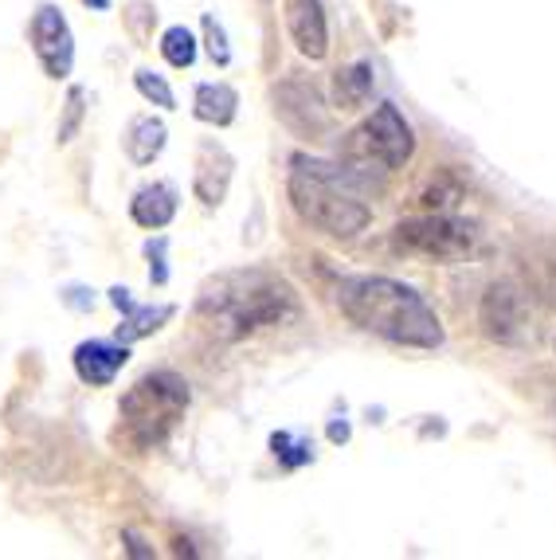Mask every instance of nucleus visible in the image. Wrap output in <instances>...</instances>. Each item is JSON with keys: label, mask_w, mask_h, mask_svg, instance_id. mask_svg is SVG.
Listing matches in <instances>:
<instances>
[{"label": "nucleus", "mask_w": 556, "mask_h": 560, "mask_svg": "<svg viewBox=\"0 0 556 560\" xmlns=\"http://www.w3.org/2000/svg\"><path fill=\"white\" fill-rule=\"evenodd\" d=\"M337 306L341 314L361 326L364 334H377L392 346L408 349H439L447 341L439 314L412 287L384 275H349L337 282Z\"/></svg>", "instance_id": "f257e3e1"}, {"label": "nucleus", "mask_w": 556, "mask_h": 560, "mask_svg": "<svg viewBox=\"0 0 556 560\" xmlns=\"http://www.w3.org/2000/svg\"><path fill=\"white\" fill-rule=\"evenodd\" d=\"M196 314L223 341H243L259 329L287 326L298 318V294L270 271H228L200 287Z\"/></svg>", "instance_id": "f03ea898"}, {"label": "nucleus", "mask_w": 556, "mask_h": 560, "mask_svg": "<svg viewBox=\"0 0 556 560\" xmlns=\"http://www.w3.org/2000/svg\"><path fill=\"white\" fill-rule=\"evenodd\" d=\"M290 205L317 232L334 235V240H357L369 228L372 208L341 180L334 165L325 161L294 158L290 173Z\"/></svg>", "instance_id": "7ed1b4c3"}, {"label": "nucleus", "mask_w": 556, "mask_h": 560, "mask_svg": "<svg viewBox=\"0 0 556 560\" xmlns=\"http://www.w3.org/2000/svg\"><path fill=\"white\" fill-rule=\"evenodd\" d=\"M188 411V384L185 376H176L173 369H153L146 373L130 393L121 396L118 420H121V440L134 451H153L176 431V423L185 420Z\"/></svg>", "instance_id": "20e7f679"}, {"label": "nucleus", "mask_w": 556, "mask_h": 560, "mask_svg": "<svg viewBox=\"0 0 556 560\" xmlns=\"http://www.w3.org/2000/svg\"><path fill=\"white\" fill-rule=\"evenodd\" d=\"M416 153V138H412L408 118L392 103H381L357 130L345 133L341 158L349 168H377V173H396L404 168Z\"/></svg>", "instance_id": "39448f33"}, {"label": "nucleus", "mask_w": 556, "mask_h": 560, "mask_svg": "<svg viewBox=\"0 0 556 560\" xmlns=\"http://www.w3.org/2000/svg\"><path fill=\"white\" fill-rule=\"evenodd\" d=\"M392 247L412 259L427 262H454L478 247V228L447 212H424L416 220H404L392 232Z\"/></svg>", "instance_id": "423d86ee"}, {"label": "nucleus", "mask_w": 556, "mask_h": 560, "mask_svg": "<svg viewBox=\"0 0 556 560\" xmlns=\"http://www.w3.org/2000/svg\"><path fill=\"white\" fill-rule=\"evenodd\" d=\"M478 326L498 346H525L529 341V294L518 282H490L478 306Z\"/></svg>", "instance_id": "0eeeda50"}, {"label": "nucleus", "mask_w": 556, "mask_h": 560, "mask_svg": "<svg viewBox=\"0 0 556 560\" xmlns=\"http://www.w3.org/2000/svg\"><path fill=\"white\" fill-rule=\"evenodd\" d=\"M32 51L44 63V71L51 79H67L74 67V36L67 24L63 9L56 4H39L32 16Z\"/></svg>", "instance_id": "6e6552de"}, {"label": "nucleus", "mask_w": 556, "mask_h": 560, "mask_svg": "<svg viewBox=\"0 0 556 560\" xmlns=\"http://www.w3.org/2000/svg\"><path fill=\"white\" fill-rule=\"evenodd\" d=\"M275 110L282 118V126L298 133V138L317 141L329 133V110H325L322 94L314 83H302V79H287L282 86H275Z\"/></svg>", "instance_id": "1a4fd4ad"}, {"label": "nucleus", "mask_w": 556, "mask_h": 560, "mask_svg": "<svg viewBox=\"0 0 556 560\" xmlns=\"http://www.w3.org/2000/svg\"><path fill=\"white\" fill-rule=\"evenodd\" d=\"M287 9V28L294 47L306 59H325L329 51V24H325L322 0H282Z\"/></svg>", "instance_id": "9d476101"}, {"label": "nucleus", "mask_w": 556, "mask_h": 560, "mask_svg": "<svg viewBox=\"0 0 556 560\" xmlns=\"http://www.w3.org/2000/svg\"><path fill=\"white\" fill-rule=\"evenodd\" d=\"M232 153L223 150L220 141H200V150H196V173H193V188L196 197L205 200L208 208L223 205L228 197V185H232Z\"/></svg>", "instance_id": "9b49d317"}, {"label": "nucleus", "mask_w": 556, "mask_h": 560, "mask_svg": "<svg viewBox=\"0 0 556 560\" xmlns=\"http://www.w3.org/2000/svg\"><path fill=\"white\" fill-rule=\"evenodd\" d=\"M130 361L126 341H83L74 349V373L91 388H103L121 373V364Z\"/></svg>", "instance_id": "f8f14e48"}, {"label": "nucleus", "mask_w": 556, "mask_h": 560, "mask_svg": "<svg viewBox=\"0 0 556 560\" xmlns=\"http://www.w3.org/2000/svg\"><path fill=\"white\" fill-rule=\"evenodd\" d=\"M521 275H525L529 294L556 314V240L529 247L525 259H521Z\"/></svg>", "instance_id": "ddd939ff"}, {"label": "nucleus", "mask_w": 556, "mask_h": 560, "mask_svg": "<svg viewBox=\"0 0 556 560\" xmlns=\"http://www.w3.org/2000/svg\"><path fill=\"white\" fill-rule=\"evenodd\" d=\"M130 215H134V224L149 228V232L169 228L176 215V188L173 185H146L138 197H134Z\"/></svg>", "instance_id": "4468645a"}, {"label": "nucleus", "mask_w": 556, "mask_h": 560, "mask_svg": "<svg viewBox=\"0 0 556 560\" xmlns=\"http://www.w3.org/2000/svg\"><path fill=\"white\" fill-rule=\"evenodd\" d=\"M372 63H349V67H337L334 71V106L337 110H361L364 103L372 98Z\"/></svg>", "instance_id": "2eb2a0df"}, {"label": "nucleus", "mask_w": 556, "mask_h": 560, "mask_svg": "<svg viewBox=\"0 0 556 560\" xmlns=\"http://www.w3.org/2000/svg\"><path fill=\"white\" fill-rule=\"evenodd\" d=\"M235 106H240V94L228 83H200L196 86V118L208 121V126H232L235 121Z\"/></svg>", "instance_id": "dca6fc26"}, {"label": "nucleus", "mask_w": 556, "mask_h": 560, "mask_svg": "<svg viewBox=\"0 0 556 560\" xmlns=\"http://www.w3.org/2000/svg\"><path fill=\"white\" fill-rule=\"evenodd\" d=\"M165 121L161 118H134L130 133H126V153H130L134 165H153V158H161L165 150Z\"/></svg>", "instance_id": "f3484780"}, {"label": "nucleus", "mask_w": 556, "mask_h": 560, "mask_svg": "<svg viewBox=\"0 0 556 560\" xmlns=\"http://www.w3.org/2000/svg\"><path fill=\"white\" fill-rule=\"evenodd\" d=\"M173 318V306H134V310H126V322L118 326V341H138V337H149V334H158L165 322Z\"/></svg>", "instance_id": "a211bd4d"}, {"label": "nucleus", "mask_w": 556, "mask_h": 560, "mask_svg": "<svg viewBox=\"0 0 556 560\" xmlns=\"http://www.w3.org/2000/svg\"><path fill=\"white\" fill-rule=\"evenodd\" d=\"M161 56H165V63L176 67V71L193 67L196 63V39H193V32H188L185 24H173V28L161 36Z\"/></svg>", "instance_id": "6ab92c4d"}, {"label": "nucleus", "mask_w": 556, "mask_h": 560, "mask_svg": "<svg viewBox=\"0 0 556 560\" xmlns=\"http://www.w3.org/2000/svg\"><path fill=\"white\" fill-rule=\"evenodd\" d=\"M270 447H275V458L282 463V467H302V463H310L314 458V447H310L306 440H298V435H290V431H278V435H270Z\"/></svg>", "instance_id": "aec40b11"}, {"label": "nucleus", "mask_w": 556, "mask_h": 560, "mask_svg": "<svg viewBox=\"0 0 556 560\" xmlns=\"http://www.w3.org/2000/svg\"><path fill=\"white\" fill-rule=\"evenodd\" d=\"M134 83H138L141 98H149V103L161 106V110H173V106H176L173 86H169L165 79L158 75V71H149V67H141V71H134Z\"/></svg>", "instance_id": "412c9836"}, {"label": "nucleus", "mask_w": 556, "mask_h": 560, "mask_svg": "<svg viewBox=\"0 0 556 560\" xmlns=\"http://www.w3.org/2000/svg\"><path fill=\"white\" fill-rule=\"evenodd\" d=\"M205 36H208V56H212V63H220V67H228L232 63V47H228V36H223V24L212 16V12H205Z\"/></svg>", "instance_id": "4be33fe9"}, {"label": "nucleus", "mask_w": 556, "mask_h": 560, "mask_svg": "<svg viewBox=\"0 0 556 560\" xmlns=\"http://www.w3.org/2000/svg\"><path fill=\"white\" fill-rule=\"evenodd\" d=\"M79 121H83V91L71 86V94H67V118L59 121V141H71L74 130H79Z\"/></svg>", "instance_id": "5701e85b"}, {"label": "nucleus", "mask_w": 556, "mask_h": 560, "mask_svg": "<svg viewBox=\"0 0 556 560\" xmlns=\"http://www.w3.org/2000/svg\"><path fill=\"white\" fill-rule=\"evenodd\" d=\"M165 247H169L165 240L146 243V255H149V279L158 282V287H165V282H169V271H165Z\"/></svg>", "instance_id": "b1692460"}, {"label": "nucleus", "mask_w": 556, "mask_h": 560, "mask_svg": "<svg viewBox=\"0 0 556 560\" xmlns=\"http://www.w3.org/2000/svg\"><path fill=\"white\" fill-rule=\"evenodd\" d=\"M126 541H130V552H134V557H153V549H141V541L134 537V533H126Z\"/></svg>", "instance_id": "393cba45"}, {"label": "nucleus", "mask_w": 556, "mask_h": 560, "mask_svg": "<svg viewBox=\"0 0 556 560\" xmlns=\"http://www.w3.org/2000/svg\"><path fill=\"white\" fill-rule=\"evenodd\" d=\"M329 440L345 443V440H349V428H345V423H334V428H329Z\"/></svg>", "instance_id": "a878e982"}, {"label": "nucleus", "mask_w": 556, "mask_h": 560, "mask_svg": "<svg viewBox=\"0 0 556 560\" xmlns=\"http://www.w3.org/2000/svg\"><path fill=\"white\" fill-rule=\"evenodd\" d=\"M86 4H91L94 12H106V9H111V0H86Z\"/></svg>", "instance_id": "bb28decb"}]
</instances>
